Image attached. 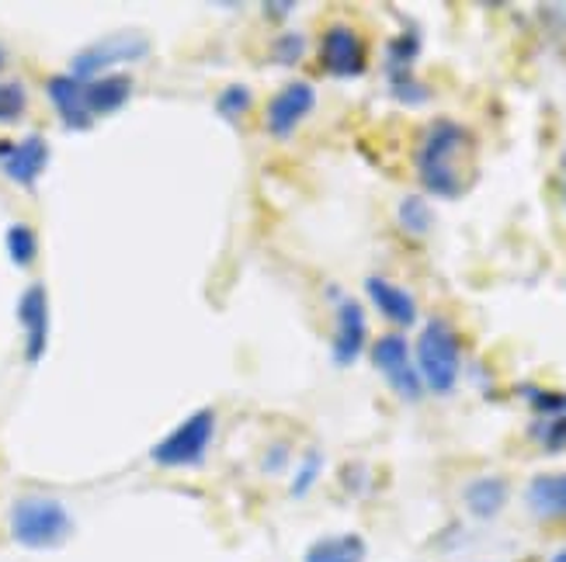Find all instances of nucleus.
I'll list each match as a JSON object with an SVG mask.
<instances>
[{"instance_id":"16","label":"nucleus","mask_w":566,"mask_h":562,"mask_svg":"<svg viewBox=\"0 0 566 562\" xmlns=\"http://www.w3.org/2000/svg\"><path fill=\"white\" fill-rule=\"evenodd\" d=\"M507 497H511L507 479H501V476H480L462 490L465 510H470V515L480 518V521H494L507 507Z\"/></svg>"},{"instance_id":"1","label":"nucleus","mask_w":566,"mask_h":562,"mask_svg":"<svg viewBox=\"0 0 566 562\" xmlns=\"http://www.w3.org/2000/svg\"><path fill=\"white\" fill-rule=\"evenodd\" d=\"M413 163L428 194L455 202L476 184V139L462 121L438 118L424 129Z\"/></svg>"},{"instance_id":"12","label":"nucleus","mask_w":566,"mask_h":562,"mask_svg":"<svg viewBox=\"0 0 566 562\" xmlns=\"http://www.w3.org/2000/svg\"><path fill=\"white\" fill-rule=\"evenodd\" d=\"M45 94H49V102H53V108H56V115L66 129H73V132L91 129L94 115L87 108V84L84 81H77L73 73H56V77H49Z\"/></svg>"},{"instance_id":"15","label":"nucleus","mask_w":566,"mask_h":562,"mask_svg":"<svg viewBox=\"0 0 566 562\" xmlns=\"http://www.w3.org/2000/svg\"><path fill=\"white\" fill-rule=\"evenodd\" d=\"M133 77L129 73H105V77H94L87 81V108L94 118L102 115H115L129 105L133 97Z\"/></svg>"},{"instance_id":"7","label":"nucleus","mask_w":566,"mask_h":562,"mask_svg":"<svg viewBox=\"0 0 566 562\" xmlns=\"http://www.w3.org/2000/svg\"><path fill=\"white\" fill-rule=\"evenodd\" d=\"M150 56V42L143 35H115V39H105V42H94L87 49H81L77 56H73V77L77 81H94L97 73H108L112 66H122V63H139Z\"/></svg>"},{"instance_id":"2","label":"nucleus","mask_w":566,"mask_h":562,"mask_svg":"<svg viewBox=\"0 0 566 562\" xmlns=\"http://www.w3.org/2000/svg\"><path fill=\"white\" fill-rule=\"evenodd\" d=\"M410 351H413L417 375H421L428 393L449 396L459 385V372H462V340L455 327L449 320H428Z\"/></svg>"},{"instance_id":"21","label":"nucleus","mask_w":566,"mask_h":562,"mask_svg":"<svg viewBox=\"0 0 566 562\" xmlns=\"http://www.w3.org/2000/svg\"><path fill=\"white\" fill-rule=\"evenodd\" d=\"M324 476V455H319L316 448H310L300 462H295V473H292V483H289V494L295 497V500H303L313 486H316V479Z\"/></svg>"},{"instance_id":"30","label":"nucleus","mask_w":566,"mask_h":562,"mask_svg":"<svg viewBox=\"0 0 566 562\" xmlns=\"http://www.w3.org/2000/svg\"><path fill=\"white\" fill-rule=\"evenodd\" d=\"M4 66H8V49L0 45V70H4Z\"/></svg>"},{"instance_id":"28","label":"nucleus","mask_w":566,"mask_h":562,"mask_svg":"<svg viewBox=\"0 0 566 562\" xmlns=\"http://www.w3.org/2000/svg\"><path fill=\"white\" fill-rule=\"evenodd\" d=\"M289 466V445H275L272 452L264 455V469L268 473H282Z\"/></svg>"},{"instance_id":"4","label":"nucleus","mask_w":566,"mask_h":562,"mask_svg":"<svg viewBox=\"0 0 566 562\" xmlns=\"http://www.w3.org/2000/svg\"><path fill=\"white\" fill-rule=\"evenodd\" d=\"M212 437H216V410L202 406V410L188 413L178 427H170L150 448V458L160 469H195L206 462V455L212 448Z\"/></svg>"},{"instance_id":"6","label":"nucleus","mask_w":566,"mask_h":562,"mask_svg":"<svg viewBox=\"0 0 566 562\" xmlns=\"http://www.w3.org/2000/svg\"><path fill=\"white\" fill-rule=\"evenodd\" d=\"M319 66H324L331 77H337V81L361 77L365 66H368L365 39L352 29V24H344V21L327 24V32L319 35Z\"/></svg>"},{"instance_id":"3","label":"nucleus","mask_w":566,"mask_h":562,"mask_svg":"<svg viewBox=\"0 0 566 562\" xmlns=\"http://www.w3.org/2000/svg\"><path fill=\"white\" fill-rule=\"evenodd\" d=\"M70 534H73V518L56 497L29 494V497L14 500V507H11V539L21 549H32V552L60 549Z\"/></svg>"},{"instance_id":"31","label":"nucleus","mask_w":566,"mask_h":562,"mask_svg":"<svg viewBox=\"0 0 566 562\" xmlns=\"http://www.w3.org/2000/svg\"><path fill=\"white\" fill-rule=\"evenodd\" d=\"M549 562H566V549H563V552H556V555H553Z\"/></svg>"},{"instance_id":"10","label":"nucleus","mask_w":566,"mask_h":562,"mask_svg":"<svg viewBox=\"0 0 566 562\" xmlns=\"http://www.w3.org/2000/svg\"><path fill=\"white\" fill-rule=\"evenodd\" d=\"M368 340V320L358 299H340L337 303V316H334V337H331V358L340 369L355 364L365 351Z\"/></svg>"},{"instance_id":"22","label":"nucleus","mask_w":566,"mask_h":562,"mask_svg":"<svg viewBox=\"0 0 566 562\" xmlns=\"http://www.w3.org/2000/svg\"><path fill=\"white\" fill-rule=\"evenodd\" d=\"M417 56H421V35H417L413 29H407L386 45V70L389 73L392 70H410Z\"/></svg>"},{"instance_id":"26","label":"nucleus","mask_w":566,"mask_h":562,"mask_svg":"<svg viewBox=\"0 0 566 562\" xmlns=\"http://www.w3.org/2000/svg\"><path fill=\"white\" fill-rule=\"evenodd\" d=\"M532 437L546 452H566V417H543L532 427Z\"/></svg>"},{"instance_id":"19","label":"nucleus","mask_w":566,"mask_h":562,"mask_svg":"<svg viewBox=\"0 0 566 562\" xmlns=\"http://www.w3.org/2000/svg\"><path fill=\"white\" fill-rule=\"evenodd\" d=\"M4 251H8V257H11L14 267H32L35 257H39V236H35V230L24 226V223L8 226V233H4Z\"/></svg>"},{"instance_id":"25","label":"nucleus","mask_w":566,"mask_h":562,"mask_svg":"<svg viewBox=\"0 0 566 562\" xmlns=\"http://www.w3.org/2000/svg\"><path fill=\"white\" fill-rule=\"evenodd\" d=\"M522 396L532 403L535 413H543V417H566V393H553V389H538V385H522Z\"/></svg>"},{"instance_id":"20","label":"nucleus","mask_w":566,"mask_h":562,"mask_svg":"<svg viewBox=\"0 0 566 562\" xmlns=\"http://www.w3.org/2000/svg\"><path fill=\"white\" fill-rule=\"evenodd\" d=\"M251 108H254V91L248 84H240V81L227 84L223 91L216 94V115L227 118V121H240Z\"/></svg>"},{"instance_id":"29","label":"nucleus","mask_w":566,"mask_h":562,"mask_svg":"<svg viewBox=\"0 0 566 562\" xmlns=\"http://www.w3.org/2000/svg\"><path fill=\"white\" fill-rule=\"evenodd\" d=\"M292 11H295L292 0H268V4H264V18L268 21H285Z\"/></svg>"},{"instance_id":"13","label":"nucleus","mask_w":566,"mask_h":562,"mask_svg":"<svg viewBox=\"0 0 566 562\" xmlns=\"http://www.w3.org/2000/svg\"><path fill=\"white\" fill-rule=\"evenodd\" d=\"M365 291H368V299H373V306L386 316L392 327H413L417 324V303H413V296L403 285L373 275L365 282Z\"/></svg>"},{"instance_id":"9","label":"nucleus","mask_w":566,"mask_h":562,"mask_svg":"<svg viewBox=\"0 0 566 562\" xmlns=\"http://www.w3.org/2000/svg\"><path fill=\"white\" fill-rule=\"evenodd\" d=\"M18 324L24 333V361L39 364L49 348V291L45 285H29L18 299Z\"/></svg>"},{"instance_id":"11","label":"nucleus","mask_w":566,"mask_h":562,"mask_svg":"<svg viewBox=\"0 0 566 562\" xmlns=\"http://www.w3.org/2000/svg\"><path fill=\"white\" fill-rule=\"evenodd\" d=\"M0 167L4 174L21 184V188H32L42 170L49 167V142L42 136H24L18 142H0Z\"/></svg>"},{"instance_id":"18","label":"nucleus","mask_w":566,"mask_h":562,"mask_svg":"<svg viewBox=\"0 0 566 562\" xmlns=\"http://www.w3.org/2000/svg\"><path fill=\"white\" fill-rule=\"evenodd\" d=\"M397 223L403 226L407 236H428L431 226H434V212L428 205L424 194H403L400 199V209H397Z\"/></svg>"},{"instance_id":"5","label":"nucleus","mask_w":566,"mask_h":562,"mask_svg":"<svg viewBox=\"0 0 566 562\" xmlns=\"http://www.w3.org/2000/svg\"><path fill=\"white\" fill-rule=\"evenodd\" d=\"M373 364L400 400L417 403L424 396V382H421V375H417L413 351H410L403 333H382L373 344Z\"/></svg>"},{"instance_id":"14","label":"nucleus","mask_w":566,"mask_h":562,"mask_svg":"<svg viewBox=\"0 0 566 562\" xmlns=\"http://www.w3.org/2000/svg\"><path fill=\"white\" fill-rule=\"evenodd\" d=\"M525 503L538 521H566V473L532 476Z\"/></svg>"},{"instance_id":"23","label":"nucleus","mask_w":566,"mask_h":562,"mask_svg":"<svg viewBox=\"0 0 566 562\" xmlns=\"http://www.w3.org/2000/svg\"><path fill=\"white\" fill-rule=\"evenodd\" d=\"M389 94L403 105H424L428 102V84L413 77V70H392L389 73Z\"/></svg>"},{"instance_id":"8","label":"nucleus","mask_w":566,"mask_h":562,"mask_svg":"<svg viewBox=\"0 0 566 562\" xmlns=\"http://www.w3.org/2000/svg\"><path fill=\"white\" fill-rule=\"evenodd\" d=\"M316 108V87L310 81H289L282 91L272 94L264 108V129L275 139H289Z\"/></svg>"},{"instance_id":"17","label":"nucleus","mask_w":566,"mask_h":562,"mask_svg":"<svg viewBox=\"0 0 566 562\" xmlns=\"http://www.w3.org/2000/svg\"><path fill=\"white\" fill-rule=\"evenodd\" d=\"M368 545L361 534L355 531H344V534H327V539H316L303 562H365Z\"/></svg>"},{"instance_id":"27","label":"nucleus","mask_w":566,"mask_h":562,"mask_svg":"<svg viewBox=\"0 0 566 562\" xmlns=\"http://www.w3.org/2000/svg\"><path fill=\"white\" fill-rule=\"evenodd\" d=\"M303 56H306V35L300 32H285L272 42V60L282 66H295Z\"/></svg>"},{"instance_id":"24","label":"nucleus","mask_w":566,"mask_h":562,"mask_svg":"<svg viewBox=\"0 0 566 562\" xmlns=\"http://www.w3.org/2000/svg\"><path fill=\"white\" fill-rule=\"evenodd\" d=\"M29 108V91H24L18 81H0V126L8 121H18Z\"/></svg>"}]
</instances>
